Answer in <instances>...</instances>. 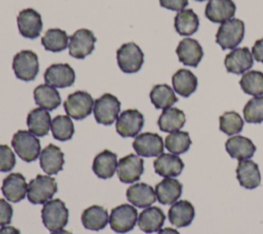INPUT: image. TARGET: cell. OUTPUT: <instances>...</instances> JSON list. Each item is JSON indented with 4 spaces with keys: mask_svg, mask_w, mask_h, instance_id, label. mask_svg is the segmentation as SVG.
I'll list each match as a JSON object with an SVG mask.
<instances>
[{
    "mask_svg": "<svg viewBox=\"0 0 263 234\" xmlns=\"http://www.w3.org/2000/svg\"><path fill=\"white\" fill-rule=\"evenodd\" d=\"M11 145L18 157L26 162H32L40 156V141L29 130H17L12 136Z\"/></svg>",
    "mask_w": 263,
    "mask_h": 234,
    "instance_id": "6da1fadb",
    "label": "cell"
},
{
    "mask_svg": "<svg viewBox=\"0 0 263 234\" xmlns=\"http://www.w3.org/2000/svg\"><path fill=\"white\" fill-rule=\"evenodd\" d=\"M43 225L49 231H58L68 224L69 210L61 199H50L43 204L41 209Z\"/></svg>",
    "mask_w": 263,
    "mask_h": 234,
    "instance_id": "7a4b0ae2",
    "label": "cell"
},
{
    "mask_svg": "<svg viewBox=\"0 0 263 234\" xmlns=\"http://www.w3.org/2000/svg\"><path fill=\"white\" fill-rule=\"evenodd\" d=\"M58 191V184L52 177L37 174L28 184L27 197L33 204H44Z\"/></svg>",
    "mask_w": 263,
    "mask_h": 234,
    "instance_id": "3957f363",
    "label": "cell"
},
{
    "mask_svg": "<svg viewBox=\"0 0 263 234\" xmlns=\"http://www.w3.org/2000/svg\"><path fill=\"white\" fill-rule=\"evenodd\" d=\"M245 36V24L238 18H231L220 25L216 33V43L222 49H234Z\"/></svg>",
    "mask_w": 263,
    "mask_h": 234,
    "instance_id": "277c9868",
    "label": "cell"
},
{
    "mask_svg": "<svg viewBox=\"0 0 263 234\" xmlns=\"http://www.w3.org/2000/svg\"><path fill=\"white\" fill-rule=\"evenodd\" d=\"M116 59L119 69L127 74L140 71L144 64V53L135 42L122 44L116 51Z\"/></svg>",
    "mask_w": 263,
    "mask_h": 234,
    "instance_id": "5b68a950",
    "label": "cell"
},
{
    "mask_svg": "<svg viewBox=\"0 0 263 234\" xmlns=\"http://www.w3.org/2000/svg\"><path fill=\"white\" fill-rule=\"evenodd\" d=\"M138 222V211L135 206L123 203L111 210L109 216L110 228L119 234L132 231Z\"/></svg>",
    "mask_w": 263,
    "mask_h": 234,
    "instance_id": "8992f818",
    "label": "cell"
},
{
    "mask_svg": "<svg viewBox=\"0 0 263 234\" xmlns=\"http://www.w3.org/2000/svg\"><path fill=\"white\" fill-rule=\"evenodd\" d=\"M93 105L95 101L88 92L78 90L68 95L64 102V109L69 117L82 120L91 113Z\"/></svg>",
    "mask_w": 263,
    "mask_h": 234,
    "instance_id": "52a82bcc",
    "label": "cell"
},
{
    "mask_svg": "<svg viewBox=\"0 0 263 234\" xmlns=\"http://www.w3.org/2000/svg\"><path fill=\"white\" fill-rule=\"evenodd\" d=\"M119 100L111 94L105 93L95 101L93 105V116L99 124L111 125L118 117L120 111Z\"/></svg>",
    "mask_w": 263,
    "mask_h": 234,
    "instance_id": "ba28073f",
    "label": "cell"
},
{
    "mask_svg": "<svg viewBox=\"0 0 263 234\" xmlns=\"http://www.w3.org/2000/svg\"><path fill=\"white\" fill-rule=\"evenodd\" d=\"M12 69L17 79L32 81L39 71L37 54L32 50H21L13 56Z\"/></svg>",
    "mask_w": 263,
    "mask_h": 234,
    "instance_id": "9c48e42d",
    "label": "cell"
},
{
    "mask_svg": "<svg viewBox=\"0 0 263 234\" xmlns=\"http://www.w3.org/2000/svg\"><path fill=\"white\" fill-rule=\"evenodd\" d=\"M96 41L97 38L90 30L79 29L69 38V54L82 60L93 51Z\"/></svg>",
    "mask_w": 263,
    "mask_h": 234,
    "instance_id": "30bf717a",
    "label": "cell"
},
{
    "mask_svg": "<svg viewBox=\"0 0 263 234\" xmlns=\"http://www.w3.org/2000/svg\"><path fill=\"white\" fill-rule=\"evenodd\" d=\"M144 126V116L136 109H127L116 119V131L122 138H134Z\"/></svg>",
    "mask_w": 263,
    "mask_h": 234,
    "instance_id": "8fae6325",
    "label": "cell"
},
{
    "mask_svg": "<svg viewBox=\"0 0 263 234\" xmlns=\"http://www.w3.org/2000/svg\"><path fill=\"white\" fill-rule=\"evenodd\" d=\"M116 171L121 183L133 184L144 172V160L136 154H128L119 159Z\"/></svg>",
    "mask_w": 263,
    "mask_h": 234,
    "instance_id": "7c38bea8",
    "label": "cell"
},
{
    "mask_svg": "<svg viewBox=\"0 0 263 234\" xmlns=\"http://www.w3.org/2000/svg\"><path fill=\"white\" fill-rule=\"evenodd\" d=\"M133 148L142 157H154L162 154L164 144L158 133L143 132L136 136L133 142Z\"/></svg>",
    "mask_w": 263,
    "mask_h": 234,
    "instance_id": "4fadbf2b",
    "label": "cell"
},
{
    "mask_svg": "<svg viewBox=\"0 0 263 234\" xmlns=\"http://www.w3.org/2000/svg\"><path fill=\"white\" fill-rule=\"evenodd\" d=\"M43 77L46 84L58 88H65L73 85L75 72L69 64H53L45 70Z\"/></svg>",
    "mask_w": 263,
    "mask_h": 234,
    "instance_id": "5bb4252c",
    "label": "cell"
},
{
    "mask_svg": "<svg viewBox=\"0 0 263 234\" xmlns=\"http://www.w3.org/2000/svg\"><path fill=\"white\" fill-rule=\"evenodd\" d=\"M254 57L248 47H238L232 49L226 54L224 65L229 73L245 74L253 67Z\"/></svg>",
    "mask_w": 263,
    "mask_h": 234,
    "instance_id": "9a60e30c",
    "label": "cell"
},
{
    "mask_svg": "<svg viewBox=\"0 0 263 234\" xmlns=\"http://www.w3.org/2000/svg\"><path fill=\"white\" fill-rule=\"evenodd\" d=\"M17 28L21 35L25 38L35 39L42 30L41 15L33 8H26L17 15Z\"/></svg>",
    "mask_w": 263,
    "mask_h": 234,
    "instance_id": "2e32d148",
    "label": "cell"
},
{
    "mask_svg": "<svg viewBox=\"0 0 263 234\" xmlns=\"http://www.w3.org/2000/svg\"><path fill=\"white\" fill-rule=\"evenodd\" d=\"M1 191L7 201L15 203L26 197L28 184L22 173L12 172L4 178Z\"/></svg>",
    "mask_w": 263,
    "mask_h": 234,
    "instance_id": "e0dca14e",
    "label": "cell"
},
{
    "mask_svg": "<svg viewBox=\"0 0 263 234\" xmlns=\"http://www.w3.org/2000/svg\"><path fill=\"white\" fill-rule=\"evenodd\" d=\"M236 6L232 0H210L204 9L205 17L216 24L233 18Z\"/></svg>",
    "mask_w": 263,
    "mask_h": 234,
    "instance_id": "ac0fdd59",
    "label": "cell"
},
{
    "mask_svg": "<svg viewBox=\"0 0 263 234\" xmlns=\"http://www.w3.org/2000/svg\"><path fill=\"white\" fill-rule=\"evenodd\" d=\"M179 61L189 67H197L203 56V50L197 40L192 38H184L176 48Z\"/></svg>",
    "mask_w": 263,
    "mask_h": 234,
    "instance_id": "d6986e66",
    "label": "cell"
},
{
    "mask_svg": "<svg viewBox=\"0 0 263 234\" xmlns=\"http://www.w3.org/2000/svg\"><path fill=\"white\" fill-rule=\"evenodd\" d=\"M236 179L239 185L246 189L252 190L260 186L261 174L259 166L253 160H240L236 167Z\"/></svg>",
    "mask_w": 263,
    "mask_h": 234,
    "instance_id": "ffe728a7",
    "label": "cell"
},
{
    "mask_svg": "<svg viewBox=\"0 0 263 234\" xmlns=\"http://www.w3.org/2000/svg\"><path fill=\"white\" fill-rule=\"evenodd\" d=\"M40 166L45 173L48 176L57 174L63 169L64 165V153L62 150L53 145L49 144L40 153L39 156Z\"/></svg>",
    "mask_w": 263,
    "mask_h": 234,
    "instance_id": "44dd1931",
    "label": "cell"
},
{
    "mask_svg": "<svg viewBox=\"0 0 263 234\" xmlns=\"http://www.w3.org/2000/svg\"><path fill=\"white\" fill-rule=\"evenodd\" d=\"M127 200L139 208H146L156 200L155 190L148 184L136 183L126 190Z\"/></svg>",
    "mask_w": 263,
    "mask_h": 234,
    "instance_id": "7402d4cb",
    "label": "cell"
},
{
    "mask_svg": "<svg viewBox=\"0 0 263 234\" xmlns=\"http://www.w3.org/2000/svg\"><path fill=\"white\" fill-rule=\"evenodd\" d=\"M153 166L158 176L163 178H174L182 172L184 162L178 155L162 153L154 160Z\"/></svg>",
    "mask_w": 263,
    "mask_h": 234,
    "instance_id": "603a6c76",
    "label": "cell"
},
{
    "mask_svg": "<svg viewBox=\"0 0 263 234\" xmlns=\"http://www.w3.org/2000/svg\"><path fill=\"white\" fill-rule=\"evenodd\" d=\"M225 149L231 158H235L239 161L252 158L256 152L254 143L249 138L242 135L229 138L225 143Z\"/></svg>",
    "mask_w": 263,
    "mask_h": 234,
    "instance_id": "cb8c5ba5",
    "label": "cell"
},
{
    "mask_svg": "<svg viewBox=\"0 0 263 234\" xmlns=\"http://www.w3.org/2000/svg\"><path fill=\"white\" fill-rule=\"evenodd\" d=\"M168 220L173 226L178 228L189 226L194 217V206L188 200H180L173 203L167 212Z\"/></svg>",
    "mask_w": 263,
    "mask_h": 234,
    "instance_id": "d4e9b609",
    "label": "cell"
},
{
    "mask_svg": "<svg viewBox=\"0 0 263 234\" xmlns=\"http://www.w3.org/2000/svg\"><path fill=\"white\" fill-rule=\"evenodd\" d=\"M164 221L165 216L162 209L157 206H148L138 217V226L143 232L150 234L158 232Z\"/></svg>",
    "mask_w": 263,
    "mask_h": 234,
    "instance_id": "484cf974",
    "label": "cell"
},
{
    "mask_svg": "<svg viewBox=\"0 0 263 234\" xmlns=\"http://www.w3.org/2000/svg\"><path fill=\"white\" fill-rule=\"evenodd\" d=\"M183 186L174 178H165L155 186V195L161 204H173L182 195Z\"/></svg>",
    "mask_w": 263,
    "mask_h": 234,
    "instance_id": "4316f807",
    "label": "cell"
},
{
    "mask_svg": "<svg viewBox=\"0 0 263 234\" xmlns=\"http://www.w3.org/2000/svg\"><path fill=\"white\" fill-rule=\"evenodd\" d=\"M117 155L109 150L100 152L92 161V170L100 179H109L113 177L117 169Z\"/></svg>",
    "mask_w": 263,
    "mask_h": 234,
    "instance_id": "83f0119b",
    "label": "cell"
},
{
    "mask_svg": "<svg viewBox=\"0 0 263 234\" xmlns=\"http://www.w3.org/2000/svg\"><path fill=\"white\" fill-rule=\"evenodd\" d=\"M174 90L183 98L192 94L198 85L197 77L187 69L178 70L172 77Z\"/></svg>",
    "mask_w": 263,
    "mask_h": 234,
    "instance_id": "f1b7e54d",
    "label": "cell"
},
{
    "mask_svg": "<svg viewBox=\"0 0 263 234\" xmlns=\"http://www.w3.org/2000/svg\"><path fill=\"white\" fill-rule=\"evenodd\" d=\"M81 222L85 229L100 231L104 229L109 222L108 211L101 205H91L83 210Z\"/></svg>",
    "mask_w": 263,
    "mask_h": 234,
    "instance_id": "f546056e",
    "label": "cell"
},
{
    "mask_svg": "<svg viewBox=\"0 0 263 234\" xmlns=\"http://www.w3.org/2000/svg\"><path fill=\"white\" fill-rule=\"evenodd\" d=\"M27 125L29 131L37 136H44L48 133L51 118L47 110L42 108H35L27 116Z\"/></svg>",
    "mask_w": 263,
    "mask_h": 234,
    "instance_id": "4dcf8cb0",
    "label": "cell"
},
{
    "mask_svg": "<svg viewBox=\"0 0 263 234\" xmlns=\"http://www.w3.org/2000/svg\"><path fill=\"white\" fill-rule=\"evenodd\" d=\"M35 103L42 109L52 111L61 105V95L55 87L48 84H40L34 89Z\"/></svg>",
    "mask_w": 263,
    "mask_h": 234,
    "instance_id": "1f68e13d",
    "label": "cell"
},
{
    "mask_svg": "<svg viewBox=\"0 0 263 234\" xmlns=\"http://www.w3.org/2000/svg\"><path fill=\"white\" fill-rule=\"evenodd\" d=\"M186 122L185 114L178 108H168L162 111L157 120V125L161 131L174 132L181 129Z\"/></svg>",
    "mask_w": 263,
    "mask_h": 234,
    "instance_id": "d6a6232c",
    "label": "cell"
},
{
    "mask_svg": "<svg viewBox=\"0 0 263 234\" xmlns=\"http://www.w3.org/2000/svg\"><path fill=\"white\" fill-rule=\"evenodd\" d=\"M175 29L182 36H190L194 34L199 27L197 14L191 9H183L178 11L174 20Z\"/></svg>",
    "mask_w": 263,
    "mask_h": 234,
    "instance_id": "836d02e7",
    "label": "cell"
},
{
    "mask_svg": "<svg viewBox=\"0 0 263 234\" xmlns=\"http://www.w3.org/2000/svg\"><path fill=\"white\" fill-rule=\"evenodd\" d=\"M150 101L156 109H168L178 102L175 91L167 84H157L150 91Z\"/></svg>",
    "mask_w": 263,
    "mask_h": 234,
    "instance_id": "e575fe53",
    "label": "cell"
},
{
    "mask_svg": "<svg viewBox=\"0 0 263 234\" xmlns=\"http://www.w3.org/2000/svg\"><path fill=\"white\" fill-rule=\"evenodd\" d=\"M69 42V36L64 30L61 29H49L45 32L41 38V44L43 47L52 52H60L67 48Z\"/></svg>",
    "mask_w": 263,
    "mask_h": 234,
    "instance_id": "d590c367",
    "label": "cell"
},
{
    "mask_svg": "<svg viewBox=\"0 0 263 234\" xmlns=\"http://www.w3.org/2000/svg\"><path fill=\"white\" fill-rule=\"evenodd\" d=\"M192 142L189 133L182 130L171 132L168 135H166L164 141V147L166 148V150L175 155L187 152Z\"/></svg>",
    "mask_w": 263,
    "mask_h": 234,
    "instance_id": "8d00e7d4",
    "label": "cell"
},
{
    "mask_svg": "<svg viewBox=\"0 0 263 234\" xmlns=\"http://www.w3.org/2000/svg\"><path fill=\"white\" fill-rule=\"evenodd\" d=\"M242 91L247 94L259 96L263 94V73L260 71H248L239 80Z\"/></svg>",
    "mask_w": 263,
    "mask_h": 234,
    "instance_id": "74e56055",
    "label": "cell"
},
{
    "mask_svg": "<svg viewBox=\"0 0 263 234\" xmlns=\"http://www.w3.org/2000/svg\"><path fill=\"white\" fill-rule=\"evenodd\" d=\"M50 129L58 141H68L74 134V124L68 115H58L51 120Z\"/></svg>",
    "mask_w": 263,
    "mask_h": 234,
    "instance_id": "f35d334b",
    "label": "cell"
},
{
    "mask_svg": "<svg viewBox=\"0 0 263 234\" xmlns=\"http://www.w3.org/2000/svg\"><path fill=\"white\" fill-rule=\"evenodd\" d=\"M243 127V120L238 113L228 111L219 117V128L227 135L239 133Z\"/></svg>",
    "mask_w": 263,
    "mask_h": 234,
    "instance_id": "ab89813d",
    "label": "cell"
},
{
    "mask_svg": "<svg viewBox=\"0 0 263 234\" xmlns=\"http://www.w3.org/2000/svg\"><path fill=\"white\" fill-rule=\"evenodd\" d=\"M243 118L248 123L263 122V95L254 96L243 107Z\"/></svg>",
    "mask_w": 263,
    "mask_h": 234,
    "instance_id": "60d3db41",
    "label": "cell"
},
{
    "mask_svg": "<svg viewBox=\"0 0 263 234\" xmlns=\"http://www.w3.org/2000/svg\"><path fill=\"white\" fill-rule=\"evenodd\" d=\"M15 165V156L10 147L0 145V171H10Z\"/></svg>",
    "mask_w": 263,
    "mask_h": 234,
    "instance_id": "b9f144b4",
    "label": "cell"
},
{
    "mask_svg": "<svg viewBox=\"0 0 263 234\" xmlns=\"http://www.w3.org/2000/svg\"><path fill=\"white\" fill-rule=\"evenodd\" d=\"M13 210L11 205L3 198H0V227L10 224Z\"/></svg>",
    "mask_w": 263,
    "mask_h": 234,
    "instance_id": "7bdbcfd3",
    "label": "cell"
},
{
    "mask_svg": "<svg viewBox=\"0 0 263 234\" xmlns=\"http://www.w3.org/2000/svg\"><path fill=\"white\" fill-rule=\"evenodd\" d=\"M159 4L166 9L181 11L188 5V0H159Z\"/></svg>",
    "mask_w": 263,
    "mask_h": 234,
    "instance_id": "ee69618b",
    "label": "cell"
},
{
    "mask_svg": "<svg viewBox=\"0 0 263 234\" xmlns=\"http://www.w3.org/2000/svg\"><path fill=\"white\" fill-rule=\"evenodd\" d=\"M252 54L257 62L263 63V38L255 41L252 47Z\"/></svg>",
    "mask_w": 263,
    "mask_h": 234,
    "instance_id": "f6af8a7d",
    "label": "cell"
},
{
    "mask_svg": "<svg viewBox=\"0 0 263 234\" xmlns=\"http://www.w3.org/2000/svg\"><path fill=\"white\" fill-rule=\"evenodd\" d=\"M0 234H21V232L15 227L3 226L0 228Z\"/></svg>",
    "mask_w": 263,
    "mask_h": 234,
    "instance_id": "bcb514c9",
    "label": "cell"
},
{
    "mask_svg": "<svg viewBox=\"0 0 263 234\" xmlns=\"http://www.w3.org/2000/svg\"><path fill=\"white\" fill-rule=\"evenodd\" d=\"M157 234H180L176 229L174 228H170V227H166V228H163V229H160Z\"/></svg>",
    "mask_w": 263,
    "mask_h": 234,
    "instance_id": "7dc6e473",
    "label": "cell"
},
{
    "mask_svg": "<svg viewBox=\"0 0 263 234\" xmlns=\"http://www.w3.org/2000/svg\"><path fill=\"white\" fill-rule=\"evenodd\" d=\"M51 234H73V233H71L70 231H67V230L61 229V230H58V231H53V232H51Z\"/></svg>",
    "mask_w": 263,
    "mask_h": 234,
    "instance_id": "c3c4849f",
    "label": "cell"
},
{
    "mask_svg": "<svg viewBox=\"0 0 263 234\" xmlns=\"http://www.w3.org/2000/svg\"><path fill=\"white\" fill-rule=\"evenodd\" d=\"M195 1H199V2H202V1H205V0H195Z\"/></svg>",
    "mask_w": 263,
    "mask_h": 234,
    "instance_id": "681fc988",
    "label": "cell"
}]
</instances>
